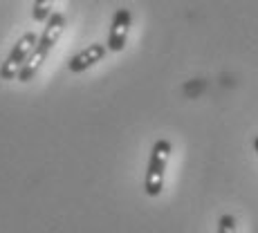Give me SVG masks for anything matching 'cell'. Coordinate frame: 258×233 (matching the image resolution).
<instances>
[{
  "label": "cell",
  "mask_w": 258,
  "mask_h": 233,
  "mask_svg": "<svg viewBox=\"0 0 258 233\" xmlns=\"http://www.w3.org/2000/svg\"><path fill=\"white\" fill-rule=\"evenodd\" d=\"M131 9H117L115 16H112V25H110V34H108V43L106 47L110 52H121L126 45L128 38V29H131Z\"/></svg>",
  "instance_id": "cell-4"
},
{
  "label": "cell",
  "mask_w": 258,
  "mask_h": 233,
  "mask_svg": "<svg viewBox=\"0 0 258 233\" xmlns=\"http://www.w3.org/2000/svg\"><path fill=\"white\" fill-rule=\"evenodd\" d=\"M36 43H38V36L34 32H27V34H23V36L18 38L16 45H14L12 52H9L7 61L0 65V79H3V81L18 79V74H21V70L25 67V63H27L29 56H32Z\"/></svg>",
  "instance_id": "cell-3"
},
{
  "label": "cell",
  "mask_w": 258,
  "mask_h": 233,
  "mask_svg": "<svg viewBox=\"0 0 258 233\" xmlns=\"http://www.w3.org/2000/svg\"><path fill=\"white\" fill-rule=\"evenodd\" d=\"M254 146H256V152H258V137H256V139H254Z\"/></svg>",
  "instance_id": "cell-8"
},
{
  "label": "cell",
  "mask_w": 258,
  "mask_h": 233,
  "mask_svg": "<svg viewBox=\"0 0 258 233\" xmlns=\"http://www.w3.org/2000/svg\"><path fill=\"white\" fill-rule=\"evenodd\" d=\"M32 16L36 23H43L52 16V0H34V9Z\"/></svg>",
  "instance_id": "cell-6"
},
{
  "label": "cell",
  "mask_w": 258,
  "mask_h": 233,
  "mask_svg": "<svg viewBox=\"0 0 258 233\" xmlns=\"http://www.w3.org/2000/svg\"><path fill=\"white\" fill-rule=\"evenodd\" d=\"M63 29H66V16H63V14H58V12H54L52 16L47 18L45 32L38 36L36 47H34L32 56H29V61L25 63V67L21 70V74H18L16 81H23V83H25V81H32L34 74L38 72V67L45 63V58H47V54L52 52V47L58 43V38H61Z\"/></svg>",
  "instance_id": "cell-1"
},
{
  "label": "cell",
  "mask_w": 258,
  "mask_h": 233,
  "mask_svg": "<svg viewBox=\"0 0 258 233\" xmlns=\"http://www.w3.org/2000/svg\"><path fill=\"white\" fill-rule=\"evenodd\" d=\"M168 157H171V141L157 139L153 143L151 160H148V168H146V180H144V191H146L148 197H157L162 193V188H164V173Z\"/></svg>",
  "instance_id": "cell-2"
},
{
  "label": "cell",
  "mask_w": 258,
  "mask_h": 233,
  "mask_svg": "<svg viewBox=\"0 0 258 233\" xmlns=\"http://www.w3.org/2000/svg\"><path fill=\"white\" fill-rule=\"evenodd\" d=\"M108 47L101 45V43H92V45H88L86 49H81L79 54H74L70 58V63H68V67H70L72 74H79V72H86L88 67H92L94 63H99L103 56H106Z\"/></svg>",
  "instance_id": "cell-5"
},
{
  "label": "cell",
  "mask_w": 258,
  "mask_h": 233,
  "mask_svg": "<svg viewBox=\"0 0 258 233\" xmlns=\"http://www.w3.org/2000/svg\"><path fill=\"white\" fill-rule=\"evenodd\" d=\"M218 233H236V217L225 213V215L218 220Z\"/></svg>",
  "instance_id": "cell-7"
}]
</instances>
